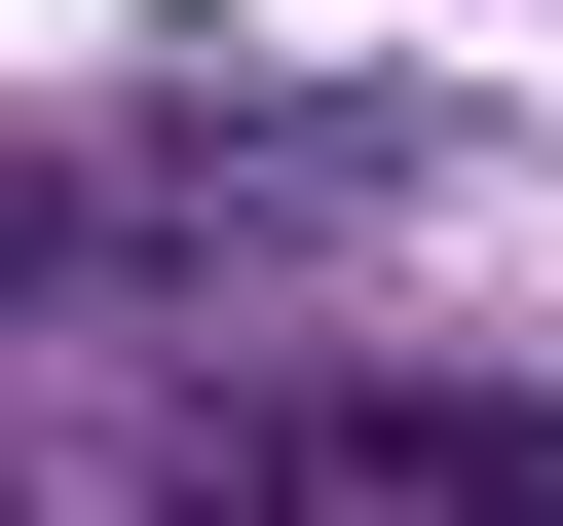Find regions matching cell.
<instances>
[{"label":"cell","instance_id":"1","mask_svg":"<svg viewBox=\"0 0 563 526\" xmlns=\"http://www.w3.org/2000/svg\"><path fill=\"white\" fill-rule=\"evenodd\" d=\"M113 526H563V376H301L113 451Z\"/></svg>","mask_w":563,"mask_h":526}]
</instances>
